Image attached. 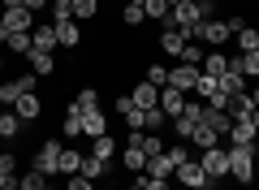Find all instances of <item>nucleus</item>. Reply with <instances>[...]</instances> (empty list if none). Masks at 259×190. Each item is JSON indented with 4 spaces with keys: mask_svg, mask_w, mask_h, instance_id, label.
<instances>
[{
    "mask_svg": "<svg viewBox=\"0 0 259 190\" xmlns=\"http://www.w3.org/2000/svg\"><path fill=\"white\" fill-rule=\"evenodd\" d=\"M229 173H233L238 186H250V181H255V147L229 143Z\"/></svg>",
    "mask_w": 259,
    "mask_h": 190,
    "instance_id": "nucleus-1",
    "label": "nucleus"
},
{
    "mask_svg": "<svg viewBox=\"0 0 259 190\" xmlns=\"http://www.w3.org/2000/svg\"><path fill=\"white\" fill-rule=\"evenodd\" d=\"M173 177H177V181H182V186H186V190H216V186H221V181H212V177H207V173H203V164L194 160V156H190V160H186V164H182V169H177V173H173Z\"/></svg>",
    "mask_w": 259,
    "mask_h": 190,
    "instance_id": "nucleus-2",
    "label": "nucleus"
},
{
    "mask_svg": "<svg viewBox=\"0 0 259 190\" xmlns=\"http://www.w3.org/2000/svg\"><path fill=\"white\" fill-rule=\"evenodd\" d=\"M199 44L207 48V52H212V48H221V44H229L233 39V30H229V22H221V18H207V22H199Z\"/></svg>",
    "mask_w": 259,
    "mask_h": 190,
    "instance_id": "nucleus-3",
    "label": "nucleus"
},
{
    "mask_svg": "<svg viewBox=\"0 0 259 190\" xmlns=\"http://www.w3.org/2000/svg\"><path fill=\"white\" fill-rule=\"evenodd\" d=\"M199 164H203V173L212 181H225L229 177V147H207V151H199Z\"/></svg>",
    "mask_w": 259,
    "mask_h": 190,
    "instance_id": "nucleus-4",
    "label": "nucleus"
},
{
    "mask_svg": "<svg viewBox=\"0 0 259 190\" xmlns=\"http://www.w3.org/2000/svg\"><path fill=\"white\" fill-rule=\"evenodd\" d=\"M61 151H65V147L56 143V138H48V143L39 147V156H35V164H30V169H39L44 177H56V173H61Z\"/></svg>",
    "mask_w": 259,
    "mask_h": 190,
    "instance_id": "nucleus-5",
    "label": "nucleus"
},
{
    "mask_svg": "<svg viewBox=\"0 0 259 190\" xmlns=\"http://www.w3.org/2000/svg\"><path fill=\"white\" fill-rule=\"evenodd\" d=\"M199 73L203 69H194V65H173V69H168V87H177V91L190 95V91L199 87Z\"/></svg>",
    "mask_w": 259,
    "mask_h": 190,
    "instance_id": "nucleus-6",
    "label": "nucleus"
},
{
    "mask_svg": "<svg viewBox=\"0 0 259 190\" xmlns=\"http://www.w3.org/2000/svg\"><path fill=\"white\" fill-rule=\"evenodd\" d=\"M0 13H5V26H9V30H26V35H30V30L39 26L35 13H30L26 5H13V9H0Z\"/></svg>",
    "mask_w": 259,
    "mask_h": 190,
    "instance_id": "nucleus-7",
    "label": "nucleus"
},
{
    "mask_svg": "<svg viewBox=\"0 0 259 190\" xmlns=\"http://www.w3.org/2000/svg\"><path fill=\"white\" fill-rule=\"evenodd\" d=\"M199 126H207V130H216L221 138H229L233 117H229V112H221V108H207V104H203V117H199Z\"/></svg>",
    "mask_w": 259,
    "mask_h": 190,
    "instance_id": "nucleus-8",
    "label": "nucleus"
},
{
    "mask_svg": "<svg viewBox=\"0 0 259 190\" xmlns=\"http://www.w3.org/2000/svg\"><path fill=\"white\" fill-rule=\"evenodd\" d=\"M160 108H164L168 121L182 117V108H186V91H177V87H160Z\"/></svg>",
    "mask_w": 259,
    "mask_h": 190,
    "instance_id": "nucleus-9",
    "label": "nucleus"
},
{
    "mask_svg": "<svg viewBox=\"0 0 259 190\" xmlns=\"http://www.w3.org/2000/svg\"><path fill=\"white\" fill-rule=\"evenodd\" d=\"M130 100H134V108H143V112H147V108H156V104H160V87H151V82L143 78L139 87L130 91Z\"/></svg>",
    "mask_w": 259,
    "mask_h": 190,
    "instance_id": "nucleus-10",
    "label": "nucleus"
},
{
    "mask_svg": "<svg viewBox=\"0 0 259 190\" xmlns=\"http://www.w3.org/2000/svg\"><path fill=\"white\" fill-rule=\"evenodd\" d=\"M186 44H190V35H186V30H177V26H164V30H160V48H164L168 56H182Z\"/></svg>",
    "mask_w": 259,
    "mask_h": 190,
    "instance_id": "nucleus-11",
    "label": "nucleus"
},
{
    "mask_svg": "<svg viewBox=\"0 0 259 190\" xmlns=\"http://www.w3.org/2000/svg\"><path fill=\"white\" fill-rule=\"evenodd\" d=\"M121 164L130 169V177H139V173H147V151L143 147H121Z\"/></svg>",
    "mask_w": 259,
    "mask_h": 190,
    "instance_id": "nucleus-12",
    "label": "nucleus"
},
{
    "mask_svg": "<svg viewBox=\"0 0 259 190\" xmlns=\"http://www.w3.org/2000/svg\"><path fill=\"white\" fill-rule=\"evenodd\" d=\"M0 190H18V156L13 151L0 156Z\"/></svg>",
    "mask_w": 259,
    "mask_h": 190,
    "instance_id": "nucleus-13",
    "label": "nucleus"
},
{
    "mask_svg": "<svg viewBox=\"0 0 259 190\" xmlns=\"http://www.w3.org/2000/svg\"><path fill=\"white\" fill-rule=\"evenodd\" d=\"M203 73L207 78H225V73H229V56H225L221 48H212V52L203 56Z\"/></svg>",
    "mask_w": 259,
    "mask_h": 190,
    "instance_id": "nucleus-14",
    "label": "nucleus"
},
{
    "mask_svg": "<svg viewBox=\"0 0 259 190\" xmlns=\"http://www.w3.org/2000/svg\"><path fill=\"white\" fill-rule=\"evenodd\" d=\"M82 134H91V138L108 134V117H104L100 108H87V112H82Z\"/></svg>",
    "mask_w": 259,
    "mask_h": 190,
    "instance_id": "nucleus-15",
    "label": "nucleus"
},
{
    "mask_svg": "<svg viewBox=\"0 0 259 190\" xmlns=\"http://www.w3.org/2000/svg\"><path fill=\"white\" fill-rule=\"evenodd\" d=\"M225 112H229L233 121H246L250 112H255V100H250V91H242V95H233V100H229V108H225Z\"/></svg>",
    "mask_w": 259,
    "mask_h": 190,
    "instance_id": "nucleus-16",
    "label": "nucleus"
},
{
    "mask_svg": "<svg viewBox=\"0 0 259 190\" xmlns=\"http://www.w3.org/2000/svg\"><path fill=\"white\" fill-rule=\"evenodd\" d=\"M56 44H61L56 39V26H35L30 30V48H39V52H52Z\"/></svg>",
    "mask_w": 259,
    "mask_h": 190,
    "instance_id": "nucleus-17",
    "label": "nucleus"
},
{
    "mask_svg": "<svg viewBox=\"0 0 259 190\" xmlns=\"http://www.w3.org/2000/svg\"><path fill=\"white\" fill-rule=\"evenodd\" d=\"M255 138H259V130L250 126V117H246V121H233V130H229V143H242V147H255Z\"/></svg>",
    "mask_w": 259,
    "mask_h": 190,
    "instance_id": "nucleus-18",
    "label": "nucleus"
},
{
    "mask_svg": "<svg viewBox=\"0 0 259 190\" xmlns=\"http://www.w3.org/2000/svg\"><path fill=\"white\" fill-rule=\"evenodd\" d=\"M52 26H56L61 48H78V44H82V30H78V22H52Z\"/></svg>",
    "mask_w": 259,
    "mask_h": 190,
    "instance_id": "nucleus-19",
    "label": "nucleus"
},
{
    "mask_svg": "<svg viewBox=\"0 0 259 190\" xmlns=\"http://www.w3.org/2000/svg\"><path fill=\"white\" fill-rule=\"evenodd\" d=\"M13 112H18L22 121H35L39 112H44V104H39V95H35V91H30V95H22V100L13 104Z\"/></svg>",
    "mask_w": 259,
    "mask_h": 190,
    "instance_id": "nucleus-20",
    "label": "nucleus"
},
{
    "mask_svg": "<svg viewBox=\"0 0 259 190\" xmlns=\"http://www.w3.org/2000/svg\"><path fill=\"white\" fill-rule=\"evenodd\" d=\"M26 61H30V69H35L39 78H48V73L56 69V61H52V52H39V48H30V52H26Z\"/></svg>",
    "mask_w": 259,
    "mask_h": 190,
    "instance_id": "nucleus-21",
    "label": "nucleus"
},
{
    "mask_svg": "<svg viewBox=\"0 0 259 190\" xmlns=\"http://www.w3.org/2000/svg\"><path fill=\"white\" fill-rule=\"evenodd\" d=\"M216 87H221V95H229V100H233V95H242V91H246V78L229 69L225 78H216Z\"/></svg>",
    "mask_w": 259,
    "mask_h": 190,
    "instance_id": "nucleus-22",
    "label": "nucleus"
},
{
    "mask_svg": "<svg viewBox=\"0 0 259 190\" xmlns=\"http://www.w3.org/2000/svg\"><path fill=\"white\" fill-rule=\"evenodd\" d=\"M18 130H22V117L18 112H0V138H5V143H13V138H18Z\"/></svg>",
    "mask_w": 259,
    "mask_h": 190,
    "instance_id": "nucleus-23",
    "label": "nucleus"
},
{
    "mask_svg": "<svg viewBox=\"0 0 259 190\" xmlns=\"http://www.w3.org/2000/svg\"><path fill=\"white\" fill-rule=\"evenodd\" d=\"M190 143L199 147V151H207V147H221V134H216V130H207V126H194Z\"/></svg>",
    "mask_w": 259,
    "mask_h": 190,
    "instance_id": "nucleus-24",
    "label": "nucleus"
},
{
    "mask_svg": "<svg viewBox=\"0 0 259 190\" xmlns=\"http://www.w3.org/2000/svg\"><path fill=\"white\" fill-rule=\"evenodd\" d=\"M108 169H112V164L100 160V156H87V160H82V177H87V181H100Z\"/></svg>",
    "mask_w": 259,
    "mask_h": 190,
    "instance_id": "nucleus-25",
    "label": "nucleus"
},
{
    "mask_svg": "<svg viewBox=\"0 0 259 190\" xmlns=\"http://www.w3.org/2000/svg\"><path fill=\"white\" fill-rule=\"evenodd\" d=\"M121 22H125V26H143V22H147V9H143L139 0H125V9H121Z\"/></svg>",
    "mask_w": 259,
    "mask_h": 190,
    "instance_id": "nucleus-26",
    "label": "nucleus"
},
{
    "mask_svg": "<svg viewBox=\"0 0 259 190\" xmlns=\"http://www.w3.org/2000/svg\"><path fill=\"white\" fill-rule=\"evenodd\" d=\"M61 134L65 138H78V134H82V112H78L74 104H69V112H65V121H61Z\"/></svg>",
    "mask_w": 259,
    "mask_h": 190,
    "instance_id": "nucleus-27",
    "label": "nucleus"
},
{
    "mask_svg": "<svg viewBox=\"0 0 259 190\" xmlns=\"http://www.w3.org/2000/svg\"><path fill=\"white\" fill-rule=\"evenodd\" d=\"M203 44H199V39H190V44L182 48V65H194V69H203Z\"/></svg>",
    "mask_w": 259,
    "mask_h": 190,
    "instance_id": "nucleus-28",
    "label": "nucleus"
},
{
    "mask_svg": "<svg viewBox=\"0 0 259 190\" xmlns=\"http://www.w3.org/2000/svg\"><path fill=\"white\" fill-rule=\"evenodd\" d=\"M82 160H87V156H78V151H69V147H65V151H61V177L82 173Z\"/></svg>",
    "mask_w": 259,
    "mask_h": 190,
    "instance_id": "nucleus-29",
    "label": "nucleus"
},
{
    "mask_svg": "<svg viewBox=\"0 0 259 190\" xmlns=\"http://www.w3.org/2000/svg\"><path fill=\"white\" fill-rule=\"evenodd\" d=\"M147 177H160V181L173 177V164H168V156H151V160H147Z\"/></svg>",
    "mask_w": 259,
    "mask_h": 190,
    "instance_id": "nucleus-30",
    "label": "nucleus"
},
{
    "mask_svg": "<svg viewBox=\"0 0 259 190\" xmlns=\"http://www.w3.org/2000/svg\"><path fill=\"white\" fill-rule=\"evenodd\" d=\"M22 95H26V91L18 87V78H13V82H0V108H13Z\"/></svg>",
    "mask_w": 259,
    "mask_h": 190,
    "instance_id": "nucleus-31",
    "label": "nucleus"
},
{
    "mask_svg": "<svg viewBox=\"0 0 259 190\" xmlns=\"http://www.w3.org/2000/svg\"><path fill=\"white\" fill-rule=\"evenodd\" d=\"M69 5H74V22H87L100 13V0H69Z\"/></svg>",
    "mask_w": 259,
    "mask_h": 190,
    "instance_id": "nucleus-32",
    "label": "nucleus"
},
{
    "mask_svg": "<svg viewBox=\"0 0 259 190\" xmlns=\"http://www.w3.org/2000/svg\"><path fill=\"white\" fill-rule=\"evenodd\" d=\"M164 121H168V117H164V108H160V104H156V108H147V112H143V130H147V134H156V130L164 126Z\"/></svg>",
    "mask_w": 259,
    "mask_h": 190,
    "instance_id": "nucleus-33",
    "label": "nucleus"
},
{
    "mask_svg": "<svg viewBox=\"0 0 259 190\" xmlns=\"http://www.w3.org/2000/svg\"><path fill=\"white\" fill-rule=\"evenodd\" d=\"M48 186V177L39 169H26V177H18V190H44Z\"/></svg>",
    "mask_w": 259,
    "mask_h": 190,
    "instance_id": "nucleus-34",
    "label": "nucleus"
},
{
    "mask_svg": "<svg viewBox=\"0 0 259 190\" xmlns=\"http://www.w3.org/2000/svg\"><path fill=\"white\" fill-rule=\"evenodd\" d=\"M143 9H147V22H164L168 18V0H143Z\"/></svg>",
    "mask_w": 259,
    "mask_h": 190,
    "instance_id": "nucleus-35",
    "label": "nucleus"
},
{
    "mask_svg": "<svg viewBox=\"0 0 259 190\" xmlns=\"http://www.w3.org/2000/svg\"><path fill=\"white\" fill-rule=\"evenodd\" d=\"M5 48H9V52H30V35H26V30H9Z\"/></svg>",
    "mask_w": 259,
    "mask_h": 190,
    "instance_id": "nucleus-36",
    "label": "nucleus"
},
{
    "mask_svg": "<svg viewBox=\"0 0 259 190\" xmlns=\"http://www.w3.org/2000/svg\"><path fill=\"white\" fill-rule=\"evenodd\" d=\"M112 151H117V138H112V134H100V138H95V151H91V156H100V160H112Z\"/></svg>",
    "mask_w": 259,
    "mask_h": 190,
    "instance_id": "nucleus-37",
    "label": "nucleus"
},
{
    "mask_svg": "<svg viewBox=\"0 0 259 190\" xmlns=\"http://www.w3.org/2000/svg\"><path fill=\"white\" fill-rule=\"evenodd\" d=\"M164 156H168V164H173V173H177V169H182L186 160H190V147H186V143H173V147H168Z\"/></svg>",
    "mask_w": 259,
    "mask_h": 190,
    "instance_id": "nucleus-38",
    "label": "nucleus"
},
{
    "mask_svg": "<svg viewBox=\"0 0 259 190\" xmlns=\"http://www.w3.org/2000/svg\"><path fill=\"white\" fill-rule=\"evenodd\" d=\"M238 44H242V52H255V48H259V30L255 26H242L238 30Z\"/></svg>",
    "mask_w": 259,
    "mask_h": 190,
    "instance_id": "nucleus-39",
    "label": "nucleus"
},
{
    "mask_svg": "<svg viewBox=\"0 0 259 190\" xmlns=\"http://www.w3.org/2000/svg\"><path fill=\"white\" fill-rule=\"evenodd\" d=\"M139 147L147 151V160H151V156H164V143H160L156 134H147V130H143V143H139Z\"/></svg>",
    "mask_w": 259,
    "mask_h": 190,
    "instance_id": "nucleus-40",
    "label": "nucleus"
},
{
    "mask_svg": "<svg viewBox=\"0 0 259 190\" xmlns=\"http://www.w3.org/2000/svg\"><path fill=\"white\" fill-rule=\"evenodd\" d=\"M173 134L182 138V143H190V134H194V121H190V117H173Z\"/></svg>",
    "mask_w": 259,
    "mask_h": 190,
    "instance_id": "nucleus-41",
    "label": "nucleus"
},
{
    "mask_svg": "<svg viewBox=\"0 0 259 190\" xmlns=\"http://www.w3.org/2000/svg\"><path fill=\"white\" fill-rule=\"evenodd\" d=\"M74 108H78V112H87V108H100V104H95V91H91V87L74 95Z\"/></svg>",
    "mask_w": 259,
    "mask_h": 190,
    "instance_id": "nucleus-42",
    "label": "nucleus"
},
{
    "mask_svg": "<svg viewBox=\"0 0 259 190\" xmlns=\"http://www.w3.org/2000/svg\"><path fill=\"white\" fill-rule=\"evenodd\" d=\"M147 82H151V87H168V69H164V65H151V69H147Z\"/></svg>",
    "mask_w": 259,
    "mask_h": 190,
    "instance_id": "nucleus-43",
    "label": "nucleus"
},
{
    "mask_svg": "<svg viewBox=\"0 0 259 190\" xmlns=\"http://www.w3.org/2000/svg\"><path fill=\"white\" fill-rule=\"evenodd\" d=\"M52 18H56V22H74V5H69V0L52 5Z\"/></svg>",
    "mask_w": 259,
    "mask_h": 190,
    "instance_id": "nucleus-44",
    "label": "nucleus"
},
{
    "mask_svg": "<svg viewBox=\"0 0 259 190\" xmlns=\"http://www.w3.org/2000/svg\"><path fill=\"white\" fill-rule=\"evenodd\" d=\"M65 190H95V181H87L82 173H74V177L65 181Z\"/></svg>",
    "mask_w": 259,
    "mask_h": 190,
    "instance_id": "nucleus-45",
    "label": "nucleus"
},
{
    "mask_svg": "<svg viewBox=\"0 0 259 190\" xmlns=\"http://www.w3.org/2000/svg\"><path fill=\"white\" fill-rule=\"evenodd\" d=\"M139 181H143V190H168V181H160V177H147V173H139Z\"/></svg>",
    "mask_w": 259,
    "mask_h": 190,
    "instance_id": "nucleus-46",
    "label": "nucleus"
},
{
    "mask_svg": "<svg viewBox=\"0 0 259 190\" xmlns=\"http://www.w3.org/2000/svg\"><path fill=\"white\" fill-rule=\"evenodd\" d=\"M194 5H199V18H216V0H194Z\"/></svg>",
    "mask_w": 259,
    "mask_h": 190,
    "instance_id": "nucleus-47",
    "label": "nucleus"
},
{
    "mask_svg": "<svg viewBox=\"0 0 259 190\" xmlns=\"http://www.w3.org/2000/svg\"><path fill=\"white\" fill-rule=\"evenodd\" d=\"M35 82H39V73L30 69V73H22V78H18V87H22V91H26V95H30V91H35Z\"/></svg>",
    "mask_w": 259,
    "mask_h": 190,
    "instance_id": "nucleus-48",
    "label": "nucleus"
},
{
    "mask_svg": "<svg viewBox=\"0 0 259 190\" xmlns=\"http://www.w3.org/2000/svg\"><path fill=\"white\" fill-rule=\"evenodd\" d=\"M22 5H26V9L35 13V9H44V5H52V0H22Z\"/></svg>",
    "mask_w": 259,
    "mask_h": 190,
    "instance_id": "nucleus-49",
    "label": "nucleus"
},
{
    "mask_svg": "<svg viewBox=\"0 0 259 190\" xmlns=\"http://www.w3.org/2000/svg\"><path fill=\"white\" fill-rule=\"evenodd\" d=\"M5 39H9V26H5V13H0V44H5Z\"/></svg>",
    "mask_w": 259,
    "mask_h": 190,
    "instance_id": "nucleus-50",
    "label": "nucleus"
},
{
    "mask_svg": "<svg viewBox=\"0 0 259 190\" xmlns=\"http://www.w3.org/2000/svg\"><path fill=\"white\" fill-rule=\"evenodd\" d=\"M250 126H255V130H259V104H255V112H250Z\"/></svg>",
    "mask_w": 259,
    "mask_h": 190,
    "instance_id": "nucleus-51",
    "label": "nucleus"
},
{
    "mask_svg": "<svg viewBox=\"0 0 259 190\" xmlns=\"http://www.w3.org/2000/svg\"><path fill=\"white\" fill-rule=\"evenodd\" d=\"M130 190H143V181H139V177H134V181H130Z\"/></svg>",
    "mask_w": 259,
    "mask_h": 190,
    "instance_id": "nucleus-52",
    "label": "nucleus"
},
{
    "mask_svg": "<svg viewBox=\"0 0 259 190\" xmlns=\"http://www.w3.org/2000/svg\"><path fill=\"white\" fill-rule=\"evenodd\" d=\"M250 100H255V104H259V87H255V91H250Z\"/></svg>",
    "mask_w": 259,
    "mask_h": 190,
    "instance_id": "nucleus-53",
    "label": "nucleus"
},
{
    "mask_svg": "<svg viewBox=\"0 0 259 190\" xmlns=\"http://www.w3.org/2000/svg\"><path fill=\"white\" fill-rule=\"evenodd\" d=\"M173 5H182V0H168V9H173Z\"/></svg>",
    "mask_w": 259,
    "mask_h": 190,
    "instance_id": "nucleus-54",
    "label": "nucleus"
},
{
    "mask_svg": "<svg viewBox=\"0 0 259 190\" xmlns=\"http://www.w3.org/2000/svg\"><path fill=\"white\" fill-rule=\"evenodd\" d=\"M0 69H5V56H0Z\"/></svg>",
    "mask_w": 259,
    "mask_h": 190,
    "instance_id": "nucleus-55",
    "label": "nucleus"
},
{
    "mask_svg": "<svg viewBox=\"0 0 259 190\" xmlns=\"http://www.w3.org/2000/svg\"><path fill=\"white\" fill-rule=\"evenodd\" d=\"M44 190H56V186H44Z\"/></svg>",
    "mask_w": 259,
    "mask_h": 190,
    "instance_id": "nucleus-56",
    "label": "nucleus"
},
{
    "mask_svg": "<svg viewBox=\"0 0 259 190\" xmlns=\"http://www.w3.org/2000/svg\"><path fill=\"white\" fill-rule=\"evenodd\" d=\"M52 5H61V0H52Z\"/></svg>",
    "mask_w": 259,
    "mask_h": 190,
    "instance_id": "nucleus-57",
    "label": "nucleus"
},
{
    "mask_svg": "<svg viewBox=\"0 0 259 190\" xmlns=\"http://www.w3.org/2000/svg\"><path fill=\"white\" fill-rule=\"evenodd\" d=\"M139 5H143V0H139Z\"/></svg>",
    "mask_w": 259,
    "mask_h": 190,
    "instance_id": "nucleus-58",
    "label": "nucleus"
},
{
    "mask_svg": "<svg viewBox=\"0 0 259 190\" xmlns=\"http://www.w3.org/2000/svg\"><path fill=\"white\" fill-rule=\"evenodd\" d=\"M182 190H186V186H182Z\"/></svg>",
    "mask_w": 259,
    "mask_h": 190,
    "instance_id": "nucleus-59",
    "label": "nucleus"
}]
</instances>
